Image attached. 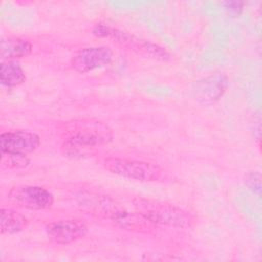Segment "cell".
Listing matches in <instances>:
<instances>
[{
    "mask_svg": "<svg viewBox=\"0 0 262 262\" xmlns=\"http://www.w3.org/2000/svg\"><path fill=\"white\" fill-rule=\"evenodd\" d=\"M32 43L25 38L9 36L1 40L0 56L2 61L26 57L32 53Z\"/></svg>",
    "mask_w": 262,
    "mask_h": 262,
    "instance_id": "10",
    "label": "cell"
},
{
    "mask_svg": "<svg viewBox=\"0 0 262 262\" xmlns=\"http://www.w3.org/2000/svg\"><path fill=\"white\" fill-rule=\"evenodd\" d=\"M28 225V219L19 212L1 208L0 210V230L2 234H15L23 231Z\"/></svg>",
    "mask_w": 262,
    "mask_h": 262,
    "instance_id": "11",
    "label": "cell"
},
{
    "mask_svg": "<svg viewBox=\"0 0 262 262\" xmlns=\"http://www.w3.org/2000/svg\"><path fill=\"white\" fill-rule=\"evenodd\" d=\"M229 80L226 74L216 72L196 81L192 87L194 100L203 105L210 106L216 103L226 92Z\"/></svg>",
    "mask_w": 262,
    "mask_h": 262,
    "instance_id": "6",
    "label": "cell"
},
{
    "mask_svg": "<svg viewBox=\"0 0 262 262\" xmlns=\"http://www.w3.org/2000/svg\"><path fill=\"white\" fill-rule=\"evenodd\" d=\"M41 143L40 136L28 130H13L0 135L1 152L28 155L35 151Z\"/></svg>",
    "mask_w": 262,
    "mask_h": 262,
    "instance_id": "8",
    "label": "cell"
},
{
    "mask_svg": "<svg viewBox=\"0 0 262 262\" xmlns=\"http://www.w3.org/2000/svg\"><path fill=\"white\" fill-rule=\"evenodd\" d=\"M114 52L107 46H91L78 50L71 59V67L80 74L89 73L112 63Z\"/></svg>",
    "mask_w": 262,
    "mask_h": 262,
    "instance_id": "7",
    "label": "cell"
},
{
    "mask_svg": "<svg viewBox=\"0 0 262 262\" xmlns=\"http://www.w3.org/2000/svg\"><path fill=\"white\" fill-rule=\"evenodd\" d=\"M8 200L17 207L29 210L49 209L54 202L53 194L44 187L17 185L8 191Z\"/></svg>",
    "mask_w": 262,
    "mask_h": 262,
    "instance_id": "5",
    "label": "cell"
},
{
    "mask_svg": "<svg viewBox=\"0 0 262 262\" xmlns=\"http://www.w3.org/2000/svg\"><path fill=\"white\" fill-rule=\"evenodd\" d=\"M48 238L56 244L68 245L84 237L88 233L87 225L77 219L53 221L45 226Z\"/></svg>",
    "mask_w": 262,
    "mask_h": 262,
    "instance_id": "9",
    "label": "cell"
},
{
    "mask_svg": "<svg viewBox=\"0 0 262 262\" xmlns=\"http://www.w3.org/2000/svg\"><path fill=\"white\" fill-rule=\"evenodd\" d=\"M132 203L135 211L155 225L189 228L194 223V217L189 212L170 203L141 196L134 198Z\"/></svg>",
    "mask_w": 262,
    "mask_h": 262,
    "instance_id": "2",
    "label": "cell"
},
{
    "mask_svg": "<svg viewBox=\"0 0 262 262\" xmlns=\"http://www.w3.org/2000/svg\"><path fill=\"white\" fill-rule=\"evenodd\" d=\"M102 166L112 174L142 182H157L166 179V172L158 165L137 160L110 157Z\"/></svg>",
    "mask_w": 262,
    "mask_h": 262,
    "instance_id": "4",
    "label": "cell"
},
{
    "mask_svg": "<svg viewBox=\"0 0 262 262\" xmlns=\"http://www.w3.org/2000/svg\"><path fill=\"white\" fill-rule=\"evenodd\" d=\"M92 33L100 38L112 39L120 46L146 58L159 61H169L172 58L171 54L164 47L107 24H96Z\"/></svg>",
    "mask_w": 262,
    "mask_h": 262,
    "instance_id": "3",
    "label": "cell"
},
{
    "mask_svg": "<svg viewBox=\"0 0 262 262\" xmlns=\"http://www.w3.org/2000/svg\"><path fill=\"white\" fill-rule=\"evenodd\" d=\"M1 163L7 168H25L30 165L31 160L27 155L21 154H10V152H1Z\"/></svg>",
    "mask_w": 262,
    "mask_h": 262,
    "instance_id": "13",
    "label": "cell"
},
{
    "mask_svg": "<svg viewBox=\"0 0 262 262\" xmlns=\"http://www.w3.org/2000/svg\"><path fill=\"white\" fill-rule=\"evenodd\" d=\"M221 4L224 7L227 14L232 17L239 16L244 10V5H245L244 2L236 1V0H226V1H223Z\"/></svg>",
    "mask_w": 262,
    "mask_h": 262,
    "instance_id": "15",
    "label": "cell"
},
{
    "mask_svg": "<svg viewBox=\"0 0 262 262\" xmlns=\"http://www.w3.org/2000/svg\"><path fill=\"white\" fill-rule=\"evenodd\" d=\"M62 147L68 154L107 144L113 140V132L106 124L94 120H77L67 124Z\"/></svg>",
    "mask_w": 262,
    "mask_h": 262,
    "instance_id": "1",
    "label": "cell"
},
{
    "mask_svg": "<svg viewBox=\"0 0 262 262\" xmlns=\"http://www.w3.org/2000/svg\"><path fill=\"white\" fill-rule=\"evenodd\" d=\"M245 184L257 195H260L261 191V175L257 171H253L247 174L245 178Z\"/></svg>",
    "mask_w": 262,
    "mask_h": 262,
    "instance_id": "14",
    "label": "cell"
},
{
    "mask_svg": "<svg viewBox=\"0 0 262 262\" xmlns=\"http://www.w3.org/2000/svg\"><path fill=\"white\" fill-rule=\"evenodd\" d=\"M0 80L3 86L12 88L21 85L26 81V74L19 62L6 60L1 62Z\"/></svg>",
    "mask_w": 262,
    "mask_h": 262,
    "instance_id": "12",
    "label": "cell"
}]
</instances>
